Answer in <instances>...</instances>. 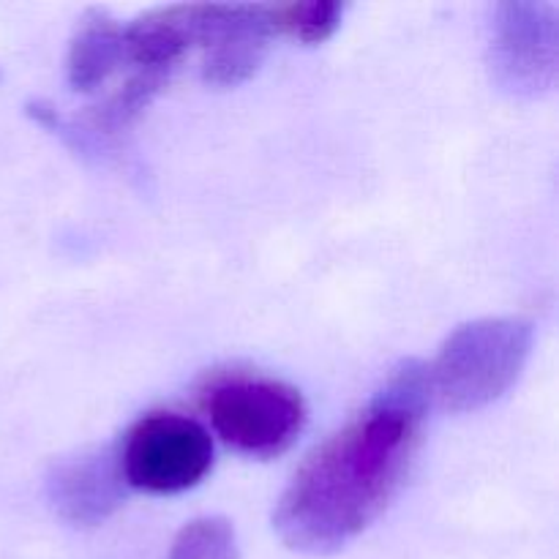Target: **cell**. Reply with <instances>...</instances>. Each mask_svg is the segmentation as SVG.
<instances>
[{
  "label": "cell",
  "instance_id": "obj_6",
  "mask_svg": "<svg viewBox=\"0 0 559 559\" xmlns=\"http://www.w3.org/2000/svg\"><path fill=\"white\" fill-rule=\"evenodd\" d=\"M191 44L202 49V71L213 85H238L262 63L273 27L267 5H189Z\"/></svg>",
  "mask_w": 559,
  "mask_h": 559
},
{
  "label": "cell",
  "instance_id": "obj_4",
  "mask_svg": "<svg viewBox=\"0 0 559 559\" xmlns=\"http://www.w3.org/2000/svg\"><path fill=\"white\" fill-rule=\"evenodd\" d=\"M126 486L151 495L194 489L213 467V440L189 415L151 413L136 420L118 451Z\"/></svg>",
  "mask_w": 559,
  "mask_h": 559
},
{
  "label": "cell",
  "instance_id": "obj_5",
  "mask_svg": "<svg viewBox=\"0 0 559 559\" xmlns=\"http://www.w3.org/2000/svg\"><path fill=\"white\" fill-rule=\"evenodd\" d=\"M491 71L502 91L535 98L559 71V14L551 3H500L491 25Z\"/></svg>",
  "mask_w": 559,
  "mask_h": 559
},
{
  "label": "cell",
  "instance_id": "obj_1",
  "mask_svg": "<svg viewBox=\"0 0 559 559\" xmlns=\"http://www.w3.org/2000/svg\"><path fill=\"white\" fill-rule=\"evenodd\" d=\"M429 404L426 366L407 364L366 413L322 442L273 513L284 544L331 555L358 538L402 489Z\"/></svg>",
  "mask_w": 559,
  "mask_h": 559
},
{
  "label": "cell",
  "instance_id": "obj_2",
  "mask_svg": "<svg viewBox=\"0 0 559 559\" xmlns=\"http://www.w3.org/2000/svg\"><path fill=\"white\" fill-rule=\"evenodd\" d=\"M533 338V325L522 317H486L456 328L426 366L431 402L451 413L489 407L519 380Z\"/></svg>",
  "mask_w": 559,
  "mask_h": 559
},
{
  "label": "cell",
  "instance_id": "obj_9",
  "mask_svg": "<svg viewBox=\"0 0 559 559\" xmlns=\"http://www.w3.org/2000/svg\"><path fill=\"white\" fill-rule=\"evenodd\" d=\"M344 5L336 0H306V3L267 5L273 33H284L304 44H320L338 27Z\"/></svg>",
  "mask_w": 559,
  "mask_h": 559
},
{
  "label": "cell",
  "instance_id": "obj_10",
  "mask_svg": "<svg viewBox=\"0 0 559 559\" xmlns=\"http://www.w3.org/2000/svg\"><path fill=\"white\" fill-rule=\"evenodd\" d=\"M173 559H238L233 524L216 516L186 524L175 538Z\"/></svg>",
  "mask_w": 559,
  "mask_h": 559
},
{
  "label": "cell",
  "instance_id": "obj_3",
  "mask_svg": "<svg viewBox=\"0 0 559 559\" xmlns=\"http://www.w3.org/2000/svg\"><path fill=\"white\" fill-rule=\"evenodd\" d=\"M213 429L246 456L287 451L306 426V402L293 385L265 377H224L202 396Z\"/></svg>",
  "mask_w": 559,
  "mask_h": 559
},
{
  "label": "cell",
  "instance_id": "obj_7",
  "mask_svg": "<svg viewBox=\"0 0 559 559\" xmlns=\"http://www.w3.org/2000/svg\"><path fill=\"white\" fill-rule=\"evenodd\" d=\"M123 475L109 451L82 453L58 464L47 480L49 500L63 519L80 527H96L123 502Z\"/></svg>",
  "mask_w": 559,
  "mask_h": 559
},
{
  "label": "cell",
  "instance_id": "obj_8",
  "mask_svg": "<svg viewBox=\"0 0 559 559\" xmlns=\"http://www.w3.org/2000/svg\"><path fill=\"white\" fill-rule=\"evenodd\" d=\"M129 66L123 25L107 11H87L69 47V82L74 91L93 93Z\"/></svg>",
  "mask_w": 559,
  "mask_h": 559
}]
</instances>
